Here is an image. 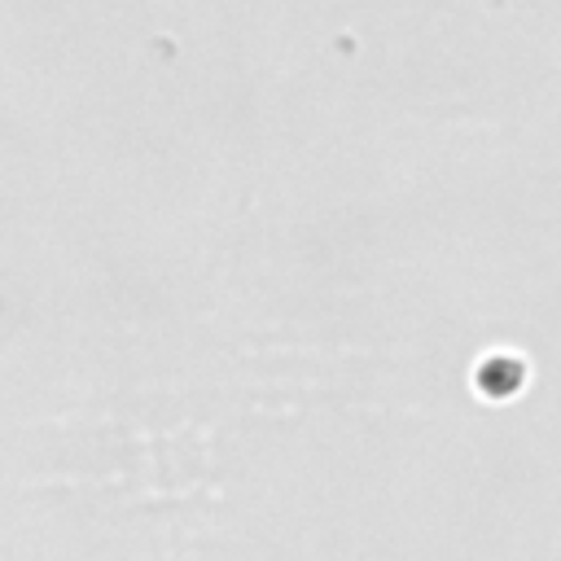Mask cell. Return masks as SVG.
Instances as JSON below:
<instances>
[{
  "instance_id": "cell-1",
  "label": "cell",
  "mask_w": 561,
  "mask_h": 561,
  "mask_svg": "<svg viewBox=\"0 0 561 561\" xmlns=\"http://www.w3.org/2000/svg\"><path fill=\"white\" fill-rule=\"evenodd\" d=\"M473 381H478V390H482V394L504 399V394H513V390L522 386V364H517V359H508V355H486V359L478 364Z\"/></svg>"
}]
</instances>
